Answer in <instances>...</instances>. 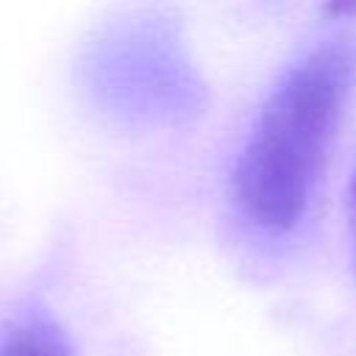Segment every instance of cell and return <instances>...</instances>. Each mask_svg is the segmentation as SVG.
I'll list each match as a JSON object with an SVG mask.
<instances>
[{
  "instance_id": "4",
  "label": "cell",
  "mask_w": 356,
  "mask_h": 356,
  "mask_svg": "<svg viewBox=\"0 0 356 356\" xmlns=\"http://www.w3.org/2000/svg\"><path fill=\"white\" fill-rule=\"evenodd\" d=\"M350 225H353V250H356V172L350 181Z\"/></svg>"
},
{
  "instance_id": "2",
  "label": "cell",
  "mask_w": 356,
  "mask_h": 356,
  "mask_svg": "<svg viewBox=\"0 0 356 356\" xmlns=\"http://www.w3.org/2000/svg\"><path fill=\"white\" fill-rule=\"evenodd\" d=\"M0 356H70V350L47 325L33 323L14 328L3 339Z\"/></svg>"
},
{
  "instance_id": "3",
  "label": "cell",
  "mask_w": 356,
  "mask_h": 356,
  "mask_svg": "<svg viewBox=\"0 0 356 356\" xmlns=\"http://www.w3.org/2000/svg\"><path fill=\"white\" fill-rule=\"evenodd\" d=\"M328 11L331 14H339V17L353 14L356 11V0H328Z\"/></svg>"
},
{
  "instance_id": "1",
  "label": "cell",
  "mask_w": 356,
  "mask_h": 356,
  "mask_svg": "<svg viewBox=\"0 0 356 356\" xmlns=\"http://www.w3.org/2000/svg\"><path fill=\"white\" fill-rule=\"evenodd\" d=\"M356 53L345 39L312 47L261 103L231 170V203L248 225L278 236L298 228L323 181Z\"/></svg>"
}]
</instances>
